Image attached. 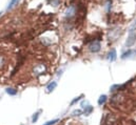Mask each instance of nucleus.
I'll return each instance as SVG.
<instances>
[{
  "label": "nucleus",
  "mask_w": 136,
  "mask_h": 125,
  "mask_svg": "<svg viewBox=\"0 0 136 125\" xmlns=\"http://www.w3.org/2000/svg\"><path fill=\"white\" fill-rule=\"evenodd\" d=\"M6 94H8L10 96H15L17 94V91L15 88H10V87H8V88H6Z\"/></svg>",
  "instance_id": "nucleus-7"
},
{
  "label": "nucleus",
  "mask_w": 136,
  "mask_h": 125,
  "mask_svg": "<svg viewBox=\"0 0 136 125\" xmlns=\"http://www.w3.org/2000/svg\"><path fill=\"white\" fill-rule=\"evenodd\" d=\"M76 14H77V5H74V4L69 5V7L65 11V17L71 19V18L76 16Z\"/></svg>",
  "instance_id": "nucleus-1"
},
{
  "label": "nucleus",
  "mask_w": 136,
  "mask_h": 125,
  "mask_svg": "<svg viewBox=\"0 0 136 125\" xmlns=\"http://www.w3.org/2000/svg\"><path fill=\"white\" fill-rule=\"evenodd\" d=\"M135 53H136V51H135Z\"/></svg>",
  "instance_id": "nucleus-18"
},
{
  "label": "nucleus",
  "mask_w": 136,
  "mask_h": 125,
  "mask_svg": "<svg viewBox=\"0 0 136 125\" xmlns=\"http://www.w3.org/2000/svg\"><path fill=\"white\" fill-rule=\"evenodd\" d=\"M3 64H4V58L2 56H0V68L2 67Z\"/></svg>",
  "instance_id": "nucleus-16"
},
{
  "label": "nucleus",
  "mask_w": 136,
  "mask_h": 125,
  "mask_svg": "<svg viewBox=\"0 0 136 125\" xmlns=\"http://www.w3.org/2000/svg\"><path fill=\"white\" fill-rule=\"evenodd\" d=\"M18 1L19 0H11V2H10V4H8V6H7V10H10V8H12L15 4H17L18 3Z\"/></svg>",
  "instance_id": "nucleus-10"
},
{
  "label": "nucleus",
  "mask_w": 136,
  "mask_h": 125,
  "mask_svg": "<svg viewBox=\"0 0 136 125\" xmlns=\"http://www.w3.org/2000/svg\"><path fill=\"white\" fill-rule=\"evenodd\" d=\"M56 86H57V82H55V81H53L52 83H50V84L48 85V87H47V89H48V93L53 92L54 89L56 88Z\"/></svg>",
  "instance_id": "nucleus-5"
},
{
  "label": "nucleus",
  "mask_w": 136,
  "mask_h": 125,
  "mask_svg": "<svg viewBox=\"0 0 136 125\" xmlns=\"http://www.w3.org/2000/svg\"><path fill=\"white\" fill-rule=\"evenodd\" d=\"M115 59H116V51L113 48V49H111V52L108 54V60L113 62V61H115Z\"/></svg>",
  "instance_id": "nucleus-4"
},
{
  "label": "nucleus",
  "mask_w": 136,
  "mask_h": 125,
  "mask_svg": "<svg viewBox=\"0 0 136 125\" xmlns=\"http://www.w3.org/2000/svg\"><path fill=\"white\" fill-rule=\"evenodd\" d=\"M100 48H101V45L99 41H93L89 45V51L91 53H97L100 51Z\"/></svg>",
  "instance_id": "nucleus-2"
},
{
  "label": "nucleus",
  "mask_w": 136,
  "mask_h": 125,
  "mask_svg": "<svg viewBox=\"0 0 136 125\" xmlns=\"http://www.w3.org/2000/svg\"><path fill=\"white\" fill-rule=\"evenodd\" d=\"M106 101H107V96H100L99 97V99H98V104L99 105H103V104H105L106 103Z\"/></svg>",
  "instance_id": "nucleus-8"
},
{
  "label": "nucleus",
  "mask_w": 136,
  "mask_h": 125,
  "mask_svg": "<svg viewBox=\"0 0 136 125\" xmlns=\"http://www.w3.org/2000/svg\"><path fill=\"white\" fill-rule=\"evenodd\" d=\"M92 111H93V107H92L91 105H88V106H86V107L83 108V114L86 115V116H89Z\"/></svg>",
  "instance_id": "nucleus-6"
},
{
  "label": "nucleus",
  "mask_w": 136,
  "mask_h": 125,
  "mask_svg": "<svg viewBox=\"0 0 136 125\" xmlns=\"http://www.w3.org/2000/svg\"><path fill=\"white\" fill-rule=\"evenodd\" d=\"M49 4L53 5V6H57L59 3H60V0H48Z\"/></svg>",
  "instance_id": "nucleus-9"
},
{
  "label": "nucleus",
  "mask_w": 136,
  "mask_h": 125,
  "mask_svg": "<svg viewBox=\"0 0 136 125\" xmlns=\"http://www.w3.org/2000/svg\"><path fill=\"white\" fill-rule=\"evenodd\" d=\"M57 122H58V119H55V120H52V121H49V122L44 123L43 125H53V124H55V123H57Z\"/></svg>",
  "instance_id": "nucleus-13"
},
{
  "label": "nucleus",
  "mask_w": 136,
  "mask_h": 125,
  "mask_svg": "<svg viewBox=\"0 0 136 125\" xmlns=\"http://www.w3.org/2000/svg\"><path fill=\"white\" fill-rule=\"evenodd\" d=\"M39 114H40V111H38V112H36V114H34V116H33V118H32V121H33V123H35L37 120H38V117H39Z\"/></svg>",
  "instance_id": "nucleus-12"
},
{
  "label": "nucleus",
  "mask_w": 136,
  "mask_h": 125,
  "mask_svg": "<svg viewBox=\"0 0 136 125\" xmlns=\"http://www.w3.org/2000/svg\"><path fill=\"white\" fill-rule=\"evenodd\" d=\"M81 114H82V111H81L80 109H76V110H74V111L72 112L73 116H79V115H81Z\"/></svg>",
  "instance_id": "nucleus-14"
},
{
  "label": "nucleus",
  "mask_w": 136,
  "mask_h": 125,
  "mask_svg": "<svg viewBox=\"0 0 136 125\" xmlns=\"http://www.w3.org/2000/svg\"><path fill=\"white\" fill-rule=\"evenodd\" d=\"M136 42V34L135 33H130L128 40L126 42V46L127 47H131L132 45H134V43Z\"/></svg>",
  "instance_id": "nucleus-3"
},
{
  "label": "nucleus",
  "mask_w": 136,
  "mask_h": 125,
  "mask_svg": "<svg viewBox=\"0 0 136 125\" xmlns=\"http://www.w3.org/2000/svg\"><path fill=\"white\" fill-rule=\"evenodd\" d=\"M81 97H82V96H80V97H77V98H75V99H74V100L71 102V105H73V104H75V103L77 102V101H79V100L81 99Z\"/></svg>",
  "instance_id": "nucleus-15"
},
{
  "label": "nucleus",
  "mask_w": 136,
  "mask_h": 125,
  "mask_svg": "<svg viewBox=\"0 0 136 125\" xmlns=\"http://www.w3.org/2000/svg\"><path fill=\"white\" fill-rule=\"evenodd\" d=\"M0 15H1V13H0Z\"/></svg>",
  "instance_id": "nucleus-17"
},
{
  "label": "nucleus",
  "mask_w": 136,
  "mask_h": 125,
  "mask_svg": "<svg viewBox=\"0 0 136 125\" xmlns=\"http://www.w3.org/2000/svg\"><path fill=\"white\" fill-rule=\"evenodd\" d=\"M132 54H133V51H128V52L124 53L123 55L121 56V58H122V59H124V58H127V57H130V56L132 55Z\"/></svg>",
  "instance_id": "nucleus-11"
}]
</instances>
